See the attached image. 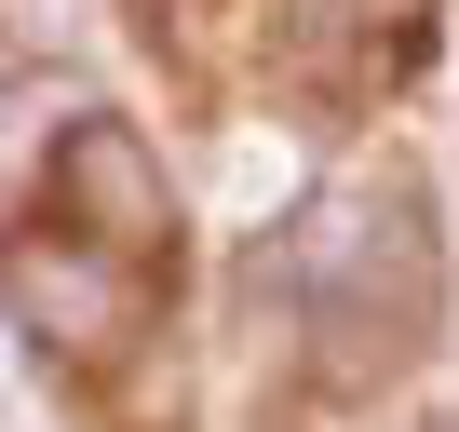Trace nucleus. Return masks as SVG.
Returning a JSON list of instances; mask_svg holds the SVG:
<instances>
[{
    "mask_svg": "<svg viewBox=\"0 0 459 432\" xmlns=\"http://www.w3.org/2000/svg\"><path fill=\"white\" fill-rule=\"evenodd\" d=\"M284 298H298V324L325 338V378H338V392L419 365L432 324H446V244H432V203H419L405 176L325 189L298 230H284Z\"/></svg>",
    "mask_w": 459,
    "mask_h": 432,
    "instance_id": "1",
    "label": "nucleus"
},
{
    "mask_svg": "<svg viewBox=\"0 0 459 432\" xmlns=\"http://www.w3.org/2000/svg\"><path fill=\"white\" fill-rule=\"evenodd\" d=\"M0 95H14V41H0Z\"/></svg>",
    "mask_w": 459,
    "mask_h": 432,
    "instance_id": "4",
    "label": "nucleus"
},
{
    "mask_svg": "<svg viewBox=\"0 0 459 432\" xmlns=\"http://www.w3.org/2000/svg\"><path fill=\"white\" fill-rule=\"evenodd\" d=\"M0 324L68 351V365H108L135 338V257H108L82 230H14L0 244Z\"/></svg>",
    "mask_w": 459,
    "mask_h": 432,
    "instance_id": "2",
    "label": "nucleus"
},
{
    "mask_svg": "<svg viewBox=\"0 0 459 432\" xmlns=\"http://www.w3.org/2000/svg\"><path fill=\"white\" fill-rule=\"evenodd\" d=\"M55 216L82 244H108V257H162L176 244V176H162V149L135 135V122H68V149H55Z\"/></svg>",
    "mask_w": 459,
    "mask_h": 432,
    "instance_id": "3",
    "label": "nucleus"
}]
</instances>
